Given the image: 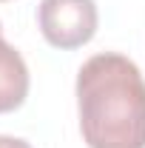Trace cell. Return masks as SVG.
<instances>
[{"label": "cell", "instance_id": "6da1fadb", "mask_svg": "<svg viewBox=\"0 0 145 148\" xmlns=\"http://www.w3.org/2000/svg\"><path fill=\"white\" fill-rule=\"evenodd\" d=\"M80 134L88 148H145V80L117 51L88 57L77 71Z\"/></svg>", "mask_w": 145, "mask_h": 148}, {"label": "cell", "instance_id": "7a4b0ae2", "mask_svg": "<svg viewBox=\"0 0 145 148\" xmlns=\"http://www.w3.org/2000/svg\"><path fill=\"white\" fill-rule=\"evenodd\" d=\"M37 26L54 49H80L91 43L97 34L100 14L94 0H40L37 6Z\"/></svg>", "mask_w": 145, "mask_h": 148}, {"label": "cell", "instance_id": "3957f363", "mask_svg": "<svg viewBox=\"0 0 145 148\" xmlns=\"http://www.w3.org/2000/svg\"><path fill=\"white\" fill-rule=\"evenodd\" d=\"M29 97V69L14 46H9L0 32V114L17 111Z\"/></svg>", "mask_w": 145, "mask_h": 148}, {"label": "cell", "instance_id": "277c9868", "mask_svg": "<svg viewBox=\"0 0 145 148\" xmlns=\"http://www.w3.org/2000/svg\"><path fill=\"white\" fill-rule=\"evenodd\" d=\"M0 148H31V145L20 137H0Z\"/></svg>", "mask_w": 145, "mask_h": 148}, {"label": "cell", "instance_id": "5b68a950", "mask_svg": "<svg viewBox=\"0 0 145 148\" xmlns=\"http://www.w3.org/2000/svg\"><path fill=\"white\" fill-rule=\"evenodd\" d=\"M0 32H3V26H0Z\"/></svg>", "mask_w": 145, "mask_h": 148}]
</instances>
